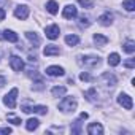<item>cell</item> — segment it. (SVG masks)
<instances>
[{"label": "cell", "instance_id": "cell-1", "mask_svg": "<svg viewBox=\"0 0 135 135\" xmlns=\"http://www.w3.org/2000/svg\"><path fill=\"white\" fill-rule=\"evenodd\" d=\"M78 64L86 69H95L100 65V57L99 56H81L78 57Z\"/></svg>", "mask_w": 135, "mask_h": 135}, {"label": "cell", "instance_id": "cell-2", "mask_svg": "<svg viewBox=\"0 0 135 135\" xmlns=\"http://www.w3.org/2000/svg\"><path fill=\"white\" fill-rule=\"evenodd\" d=\"M75 108H76V100H75V97H64V100L59 103V110L62 111V113H73L75 111Z\"/></svg>", "mask_w": 135, "mask_h": 135}, {"label": "cell", "instance_id": "cell-3", "mask_svg": "<svg viewBox=\"0 0 135 135\" xmlns=\"http://www.w3.org/2000/svg\"><path fill=\"white\" fill-rule=\"evenodd\" d=\"M18 88H13L5 97H3V103L8 107V108H15L16 107V99H18Z\"/></svg>", "mask_w": 135, "mask_h": 135}, {"label": "cell", "instance_id": "cell-4", "mask_svg": "<svg viewBox=\"0 0 135 135\" xmlns=\"http://www.w3.org/2000/svg\"><path fill=\"white\" fill-rule=\"evenodd\" d=\"M21 108H22L24 113H37V114H46V111H48V108L43 107V105H33V107H29V105L24 103Z\"/></svg>", "mask_w": 135, "mask_h": 135}, {"label": "cell", "instance_id": "cell-5", "mask_svg": "<svg viewBox=\"0 0 135 135\" xmlns=\"http://www.w3.org/2000/svg\"><path fill=\"white\" fill-rule=\"evenodd\" d=\"M118 103H119L122 108H126V110H132V107H133L132 97H130V95H127V94H122V92L118 95Z\"/></svg>", "mask_w": 135, "mask_h": 135}, {"label": "cell", "instance_id": "cell-6", "mask_svg": "<svg viewBox=\"0 0 135 135\" xmlns=\"http://www.w3.org/2000/svg\"><path fill=\"white\" fill-rule=\"evenodd\" d=\"M45 33H46V37H48L49 40H56V38L59 37V33H60V29H59V26L52 24V26H48V27L45 29Z\"/></svg>", "mask_w": 135, "mask_h": 135}, {"label": "cell", "instance_id": "cell-7", "mask_svg": "<svg viewBox=\"0 0 135 135\" xmlns=\"http://www.w3.org/2000/svg\"><path fill=\"white\" fill-rule=\"evenodd\" d=\"M10 65H11V69H13L15 72H21V70L24 69V62H22V59L18 57V56H11V57H10Z\"/></svg>", "mask_w": 135, "mask_h": 135}, {"label": "cell", "instance_id": "cell-8", "mask_svg": "<svg viewBox=\"0 0 135 135\" xmlns=\"http://www.w3.org/2000/svg\"><path fill=\"white\" fill-rule=\"evenodd\" d=\"M100 81H105V86H108V88H114L116 86V83H118V80H116V76L113 75V73H103L102 76H100Z\"/></svg>", "mask_w": 135, "mask_h": 135}, {"label": "cell", "instance_id": "cell-9", "mask_svg": "<svg viewBox=\"0 0 135 135\" xmlns=\"http://www.w3.org/2000/svg\"><path fill=\"white\" fill-rule=\"evenodd\" d=\"M15 16H16L18 19H27V18H29V7H26V5H19V7H16V10H15Z\"/></svg>", "mask_w": 135, "mask_h": 135}, {"label": "cell", "instance_id": "cell-10", "mask_svg": "<svg viewBox=\"0 0 135 135\" xmlns=\"http://www.w3.org/2000/svg\"><path fill=\"white\" fill-rule=\"evenodd\" d=\"M76 15H78V11H76V8L73 5H67L64 8V11H62V16L65 19H73V18H76Z\"/></svg>", "mask_w": 135, "mask_h": 135}, {"label": "cell", "instance_id": "cell-11", "mask_svg": "<svg viewBox=\"0 0 135 135\" xmlns=\"http://www.w3.org/2000/svg\"><path fill=\"white\" fill-rule=\"evenodd\" d=\"M64 73H65L64 69L59 65H51L46 69V75H49V76H64Z\"/></svg>", "mask_w": 135, "mask_h": 135}, {"label": "cell", "instance_id": "cell-12", "mask_svg": "<svg viewBox=\"0 0 135 135\" xmlns=\"http://www.w3.org/2000/svg\"><path fill=\"white\" fill-rule=\"evenodd\" d=\"M88 133H91V135H102V133H103L102 124H99V122L89 124V126H88Z\"/></svg>", "mask_w": 135, "mask_h": 135}, {"label": "cell", "instance_id": "cell-13", "mask_svg": "<svg viewBox=\"0 0 135 135\" xmlns=\"http://www.w3.org/2000/svg\"><path fill=\"white\" fill-rule=\"evenodd\" d=\"M43 54H45V56H59V54H60V49H59V46H56V45H48V46L43 49Z\"/></svg>", "mask_w": 135, "mask_h": 135}, {"label": "cell", "instance_id": "cell-14", "mask_svg": "<svg viewBox=\"0 0 135 135\" xmlns=\"http://www.w3.org/2000/svg\"><path fill=\"white\" fill-rule=\"evenodd\" d=\"M3 38L7 40V41H11V43H16L18 40H19V37H18V33L16 32H13V30H3Z\"/></svg>", "mask_w": 135, "mask_h": 135}, {"label": "cell", "instance_id": "cell-15", "mask_svg": "<svg viewBox=\"0 0 135 135\" xmlns=\"http://www.w3.org/2000/svg\"><path fill=\"white\" fill-rule=\"evenodd\" d=\"M99 22L102 24V26H110L111 22H113V15L110 13V11H107V13H103L100 18H99Z\"/></svg>", "mask_w": 135, "mask_h": 135}, {"label": "cell", "instance_id": "cell-16", "mask_svg": "<svg viewBox=\"0 0 135 135\" xmlns=\"http://www.w3.org/2000/svg\"><path fill=\"white\" fill-rule=\"evenodd\" d=\"M119 62H121V56L118 52H111L108 56V65L110 67H116V65H119Z\"/></svg>", "mask_w": 135, "mask_h": 135}, {"label": "cell", "instance_id": "cell-17", "mask_svg": "<svg viewBox=\"0 0 135 135\" xmlns=\"http://www.w3.org/2000/svg\"><path fill=\"white\" fill-rule=\"evenodd\" d=\"M38 126H40V121L37 119V118H30V119H27L26 121V129L27 130H35V129H38Z\"/></svg>", "mask_w": 135, "mask_h": 135}, {"label": "cell", "instance_id": "cell-18", "mask_svg": "<svg viewBox=\"0 0 135 135\" xmlns=\"http://www.w3.org/2000/svg\"><path fill=\"white\" fill-rule=\"evenodd\" d=\"M65 43L69 45V46H76V45L80 43V37L75 35V33H70V35L65 37Z\"/></svg>", "mask_w": 135, "mask_h": 135}, {"label": "cell", "instance_id": "cell-19", "mask_svg": "<svg viewBox=\"0 0 135 135\" xmlns=\"http://www.w3.org/2000/svg\"><path fill=\"white\" fill-rule=\"evenodd\" d=\"M26 37H27V40L33 45V48L40 46V37H38L37 33H33V32H27V33H26Z\"/></svg>", "mask_w": 135, "mask_h": 135}, {"label": "cell", "instance_id": "cell-20", "mask_svg": "<svg viewBox=\"0 0 135 135\" xmlns=\"http://www.w3.org/2000/svg\"><path fill=\"white\" fill-rule=\"evenodd\" d=\"M94 43L102 48V46H105V45L108 43V38L103 37V35H100V33H95V35H94Z\"/></svg>", "mask_w": 135, "mask_h": 135}, {"label": "cell", "instance_id": "cell-21", "mask_svg": "<svg viewBox=\"0 0 135 135\" xmlns=\"http://www.w3.org/2000/svg\"><path fill=\"white\" fill-rule=\"evenodd\" d=\"M46 10H48L51 15H57V11H59V5H57V2H54V0H49V2L46 3Z\"/></svg>", "mask_w": 135, "mask_h": 135}, {"label": "cell", "instance_id": "cell-22", "mask_svg": "<svg viewBox=\"0 0 135 135\" xmlns=\"http://www.w3.org/2000/svg\"><path fill=\"white\" fill-rule=\"evenodd\" d=\"M65 92H67V89H65L64 86H54V88L51 89V94H52L54 97H62V95H65Z\"/></svg>", "mask_w": 135, "mask_h": 135}, {"label": "cell", "instance_id": "cell-23", "mask_svg": "<svg viewBox=\"0 0 135 135\" xmlns=\"http://www.w3.org/2000/svg\"><path fill=\"white\" fill-rule=\"evenodd\" d=\"M124 51L129 52V54H132V52L135 51V43H133L132 40H127V41L124 43Z\"/></svg>", "mask_w": 135, "mask_h": 135}, {"label": "cell", "instance_id": "cell-24", "mask_svg": "<svg viewBox=\"0 0 135 135\" xmlns=\"http://www.w3.org/2000/svg\"><path fill=\"white\" fill-rule=\"evenodd\" d=\"M122 7H124L127 11H133V10H135V0H124V2H122Z\"/></svg>", "mask_w": 135, "mask_h": 135}, {"label": "cell", "instance_id": "cell-25", "mask_svg": "<svg viewBox=\"0 0 135 135\" xmlns=\"http://www.w3.org/2000/svg\"><path fill=\"white\" fill-rule=\"evenodd\" d=\"M72 133H81V119L78 118L75 122H73V126H72Z\"/></svg>", "mask_w": 135, "mask_h": 135}, {"label": "cell", "instance_id": "cell-26", "mask_svg": "<svg viewBox=\"0 0 135 135\" xmlns=\"http://www.w3.org/2000/svg\"><path fill=\"white\" fill-rule=\"evenodd\" d=\"M78 3L83 8H92L94 7V0H78Z\"/></svg>", "mask_w": 135, "mask_h": 135}, {"label": "cell", "instance_id": "cell-27", "mask_svg": "<svg viewBox=\"0 0 135 135\" xmlns=\"http://www.w3.org/2000/svg\"><path fill=\"white\" fill-rule=\"evenodd\" d=\"M80 26H81V27H89V26H91L89 18H88V16H81V18H80Z\"/></svg>", "mask_w": 135, "mask_h": 135}, {"label": "cell", "instance_id": "cell-28", "mask_svg": "<svg viewBox=\"0 0 135 135\" xmlns=\"http://www.w3.org/2000/svg\"><path fill=\"white\" fill-rule=\"evenodd\" d=\"M43 88H45V83L41 80L33 81V91H43Z\"/></svg>", "mask_w": 135, "mask_h": 135}, {"label": "cell", "instance_id": "cell-29", "mask_svg": "<svg viewBox=\"0 0 135 135\" xmlns=\"http://www.w3.org/2000/svg\"><path fill=\"white\" fill-rule=\"evenodd\" d=\"M7 118H8V121H10V122H13L15 126H19V124L22 122V121H21V118H16L15 114H8Z\"/></svg>", "mask_w": 135, "mask_h": 135}, {"label": "cell", "instance_id": "cell-30", "mask_svg": "<svg viewBox=\"0 0 135 135\" xmlns=\"http://www.w3.org/2000/svg\"><path fill=\"white\" fill-rule=\"evenodd\" d=\"M80 80H81V81H92V76H91L88 72H83V73L80 75Z\"/></svg>", "mask_w": 135, "mask_h": 135}, {"label": "cell", "instance_id": "cell-31", "mask_svg": "<svg viewBox=\"0 0 135 135\" xmlns=\"http://www.w3.org/2000/svg\"><path fill=\"white\" fill-rule=\"evenodd\" d=\"M124 65L127 67V69H133V67H135V60H133V59L130 57V59H127V60L124 62Z\"/></svg>", "mask_w": 135, "mask_h": 135}, {"label": "cell", "instance_id": "cell-32", "mask_svg": "<svg viewBox=\"0 0 135 135\" xmlns=\"http://www.w3.org/2000/svg\"><path fill=\"white\" fill-rule=\"evenodd\" d=\"M0 133H7L8 135V133H11V129L10 127H2L0 129Z\"/></svg>", "mask_w": 135, "mask_h": 135}, {"label": "cell", "instance_id": "cell-33", "mask_svg": "<svg viewBox=\"0 0 135 135\" xmlns=\"http://www.w3.org/2000/svg\"><path fill=\"white\" fill-rule=\"evenodd\" d=\"M5 16H7L5 10H3V8H0V21H3V19H5Z\"/></svg>", "mask_w": 135, "mask_h": 135}, {"label": "cell", "instance_id": "cell-34", "mask_svg": "<svg viewBox=\"0 0 135 135\" xmlns=\"http://www.w3.org/2000/svg\"><path fill=\"white\" fill-rule=\"evenodd\" d=\"M7 84V80H5V76H2V75H0V88H3Z\"/></svg>", "mask_w": 135, "mask_h": 135}, {"label": "cell", "instance_id": "cell-35", "mask_svg": "<svg viewBox=\"0 0 135 135\" xmlns=\"http://www.w3.org/2000/svg\"><path fill=\"white\" fill-rule=\"evenodd\" d=\"M88 116H89L88 113H81V114H80V119H81V121H83V119H88Z\"/></svg>", "mask_w": 135, "mask_h": 135}]
</instances>
